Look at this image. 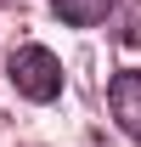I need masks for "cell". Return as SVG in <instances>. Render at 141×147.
<instances>
[{"instance_id":"7a4b0ae2","label":"cell","mask_w":141,"mask_h":147,"mask_svg":"<svg viewBox=\"0 0 141 147\" xmlns=\"http://www.w3.org/2000/svg\"><path fill=\"white\" fill-rule=\"evenodd\" d=\"M107 108H113V119H119L124 136L141 142V68H119V74H113V85H107Z\"/></svg>"},{"instance_id":"3957f363","label":"cell","mask_w":141,"mask_h":147,"mask_svg":"<svg viewBox=\"0 0 141 147\" xmlns=\"http://www.w3.org/2000/svg\"><path fill=\"white\" fill-rule=\"evenodd\" d=\"M107 28L119 45H141V0H113L107 6Z\"/></svg>"},{"instance_id":"6da1fadb","label":"cell","mask_w":141,"mask_h":147,"mask_svg":"<svg viewBox=\"0 0 141 147\" xmlns=\"http://www.w3.org/2000/svg\"><path fill=\"white\" fill-rule=\"evenodd\" d=\"M6 74H11L17 96H28V102H56L62 96V62L45 45H17L11 62H6Z\"/></svg>"},{"instance_id":"277c9868","label":"cell","mask_w":141,"mask_h":147,"mask_svg":"<svg viewBox=\"0 0 141 147\" xmlns=\"http://www.w3.org/2000/svg\"><path fill=\"white\" fill-rule=\"evenodd\" d=\"M107 6H113V0H51V11H56L62 23H73V28L102 23V17H107Z\"/></svg>"},{"instance_id":"5b68a950","label":"cell","mask_w":141,"mask_h":147,"mask_svg":"<svg viewBox=\"0 0 141 147\" xmlns=\"http://www.w3.org/2000/svg\"><path fill=\"white\" fill-rule=\"evenodd\" d=\"M0 6H17V0H0Z\"/></svg>"}]
</instances>
